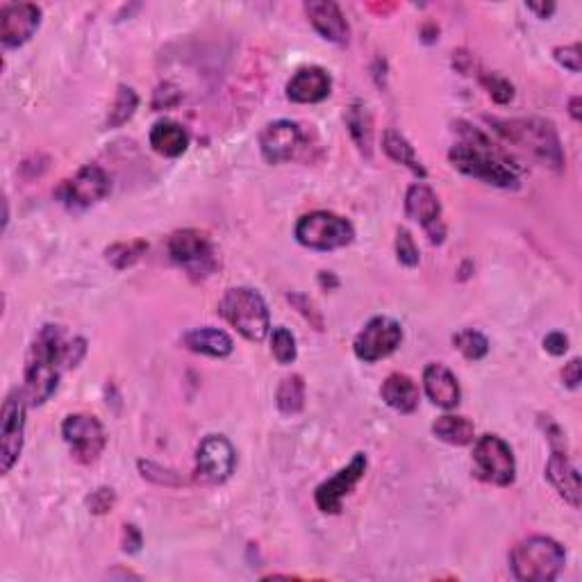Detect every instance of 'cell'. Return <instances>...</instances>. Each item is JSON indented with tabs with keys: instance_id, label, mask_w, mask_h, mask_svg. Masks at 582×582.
Wrapping results in <instances>:
<instances>
[{
	"instance_id": "8",
	"label": "cell",
	"mask_w": 582,
	"mask_h": 582,
	"mask_svg": "<svg viewBox=\"0 0 582 582\" xmlns=\"http://www.w3.org/2000/svg\"><path fill=\"white\" fill-rule=\"evenodd\" d=\"M26 407V392H12L3 403V414H0V471L3 473H10L21 457Z\"/></svg>"
},
{
	"instance_id": "28",
	"label": "cell",
	"mask_w": 582,
	"mask_h": 582,
	"mask_svg": "<svg viewBox=\"0 0 582 582\" xmlns=\"http://www.w3.org/2000/svg\"><path fill=\"white\" fill-rule=\"evenodd\" d=\"M278 410L287 417H294L303 410L305 405V382L301 376H287L280 382L278 394H276Z\"/></svg>"
},
{
	"instance_id": "41",
	"label": "cell",
	"mask_w": 582,
	"mask_h": 582,
	"mask_svg": "<svg viewBox=\"0 0 582 582\" xmlns=\"http://www.w3.org/2000/svg\"><path fill=\"white\" fill-rule=\"evenodd\" d=\"M532 12H537L539 14V19H546V16H551L555 12V5L553 3H548V5H537V3H530L528 5Z\"/></svg>"
},
{
	"instance_id": "2",
	"label": "cell",
	"mask_w": 582,
	"mask_h": 582,
	"mask_svg": "<svg viewBox=\"0 0 582 582\" xmlns=\"http://www.w3.org/2000/svg\"><path fill=\"white\" fill-rule=\"evenodd\" d=\"M457 126H460V132L467 137V141L453 146L451 153H448V160H451L455 169L487 182V185L501 189L517 187V173L494 155V144H489L485 135H480L478 130H471L464 123H457Z\"/></svg>"
},
{
	"instance_id": "21",
	"label": "cell",
	"mask_w": 582,
	"mask_h": 582,
	"mask_svg": "<svg viewBox=\"0 0 582 582\" xmlns=\"http://www.w3.org/2000/svg\"><path fill=\"white\" fill-rule=\"evenodd\" d=\"M423 387H426L430 401L444 407V410L460 405V382H457L455 373L446 369L444 364H428L426 371H423Z\"/></svg>"
},
{
	"instance_id": "32",
	"label": "cell",
	"mask_w": 582,
	"mask_h": 582,
	"mask_svg": "<svg viewBox=\"0 0 582 582\" xmlns=\"http://www.w3.org/2000/svg\"><path fill=\"white\" fill-rule=\"evenodd\" d=\"M271 351L280 364H291L296 360V339L287 328H276L271 335Z\"/></svg>"
},
{
	"instance_id": "12",
	"label": "cell",
	"mask_w": 582,
	"mask_h": 582,
	"mask_svg": "<svg viewBox=\"0 0 582 582\" xmlns=\"http://www.w3.org/2000/svg\"><path fill=\"white\" fill-rule=\"evenodd\" d=\"M403 342V328L401 323L389 317L371 319L367 326L362 328L360 335L355 337L353 351L357 360L362 362H378L382 357L392 355Z\"/></svg>"
},
{
	"instance_id": "6",
	"label": "cell",
	"mask_w": 582,
	"mask_h": 582,
	"mask_svg": "<svg viewBox=\"0 0 582 582\" xmlns=\"http://www.w3.org/2000/svg\"><path fill=\"white\" fill-rule=\"evenodd\" d=\"M351 221L332 212H310L296 223V239L314 251H335L353 241Z\"/></svg>"
},
{
	"instance_id": "33",
	"label": "cell",
	"mask_w": 582,
	"mask_h": 582,
	"mask_svg": "<svg viewBox=\"0 0 582 582\" xmlns=\"http://www.w3.org/2000/svg\"><path fill=\"white\" fill-rule=\"evenodd\" d=\"M480 80H482V85L487 87L489 96H492L498 105L510 103L512 98H514L512 82L505 80L503 76H498V73H485V76H482Z\"/></svg>"
},
{
	"instance_id": "37",
	"label": "cell",
	"mask_w": 582,
	"mask_h": 582,
	"mask_svg": "<svg viewBox=\"0 0 582 582\" xmlns=\"http://www.w3.org/2000/svg\"><path fill=\"white\" fill-rule=\"evenodd\" d=\"M289 301L294 303L298 307V310H301L305 314V319H310L314 323V326H317V330H323V319L319 317L317 312H314V305L310 303V298L301 296V294H291Z\"/></svg>"
},
{
	"instance_id": "9",
	"label": "cell",
	"mask_w": 582,
	"mask_h": 582,
	"mask_svg": "<svg viewBox=\"0 0 582 582\" xmlns=\"http://www.w3.org/2000/svg\"><path fill=\"white\" fill-rule=\"evenodd\" d=\"M171 260L185 266L196 278H205L216 269V257L210 237L201 230H178L169 239Z\"/></svg>"
},
{
	"instance_id": "22",
	"label": "cell",
	"mask_w": 582,
	"mask_h": 582,
	"mask_svg": "<svg viewBox=\"0 0 582 582\" xmlns=\"http://www.w3.org/2000/svg\"><path fill=\"white\" fill-rule=\"evenodd\" d=\"M380 396L392 410L410 414L419 407V387L405 373H392L380 387Z\"/></svg>"
},
{
	"instance_id": "19",
	"label": "cell",
	"mask_w": 582,
	"mask_h": 582,
	"mask_svg": "<svg viewBox=\"0 0 582 582\" xmlns=\"http://www.w3.org/2000/svg\"><path fill=\"white\" fill-rule=\"evenodd\" d=\"M546 478L571 507H580V473L567 457V448H553L546 464Z\"/></svg>"
},
{
	"instance_id": "25",
	"label": "cell",
	"mask_w": 582,
	"mask_h": 582,
	"mask_svg": "<svg viewBox=\"0 0 582 582\" xmlns=\"http://www.w3.org/2000/svg\"><path fill=\"white\" fill-rule=\"evenodd\" d=\"M382 148H385L389 160H394L396 164H405L407 169H410L412 173H417L419 178L428 176L426 166L421 164L417 153H414V146L401 135V132L387 130L385 137H382Z\"/></svg>"
},
{
	"instance_id": "27",
	"label": "cell",
	"mask_w": 582,
	"mask_h": 582,
	"mask_svg": "<svg viewBox=\"0 0 582 582\" xmlns=\"http://www.w3.org/2000/svg\"><path fill=\"white\" fill-rule=\"evenodd\" d=\"M348 130H351V137L355 139V144L360 151L371 157V146H373V121L371 114L367 110V105L355 103L346 114Z\"/></svg>"
},
{
	"instance_id": "31",
	"label": "cell",
	"mask_w": 582,
	"mask_h": 582,
	"mask_svg": "<svg viewBox=\"0 0 582 582\" xmlns=\"http://www.w3.org/2000/svg\"><path fill=\"white\" fill-rule=\"evenodd\" d=\"M453 344L457 351H460L469 362H478L489 353V342L487 337L478 330H460L453 337Z\"/></svg>"
},
{
	"instance_id": "10",
	"label": "cell",
	"mask_w": 582,
	"mask_h": 582,
	"mask_svg": "<svg viewBox=\"0 0 582 582\" xmlns=\"http://www.w3.org/2000/svg\"><path fill=\"white\" fill-rule=\"evenodd\" d=\"M62 435L80 464L96 462L107 444L103 423L91 417V414H71V417H66L62 423Z\"/></svg>"
},
{
	"instance_id": "13",
	"label": "cell",
	"mask_w": 582,
	"mask_h": 582,
	"mask_svg": "<svg viewBox=\"0 0 582 582\" xmlns=\"http://www.w3.org/2000/svg\"><path fill=\"white\" fill-rule=\"evenodd\" d=\"M364 473H367V455L357 453L353 460L348 462V467L337 471L335 476L328 478L326 482H321L317 492H314V503H317L321 512L339 514L342 512L344 498L353 492L357 482L364 478Z\"/></svg>"
},
{
	"instance_id": "24",
	"label": "cell",
	"mask_w": 582,
	"mask_h": 582,
	"mask_svg": "<svg viewBox=\"0 0 582 582\" xmlns=\"http://www.w3.org/2000/svg\"><path fill=\"white\" fill-rule=\"evenodd\" d=\"M151 146L164 157H180L189 146V132L176 121H157L151 130Z\"/></svg>"
},
{
	"instance_id": "30",
	"label": "cell",
	"mask_w": 582,
	"mask_h": 582,
	"mask_svg": "<svg viewBox=\"0 0 582 582\" xmlns=\"http://www.w3.org/2000/svg\"><path fill=\"white\" fill-rule=\"evenodd\" d=\"M139 105V96L135 94V89H130L126 85H121L116 91V101L107 116V128H121L123 123H128L132 119Z\"/></svg>"
},
{
	"instance_id": "42",
	"label": "cell",
	"mask_w": 582,
	"mask_h": 582,
	"mask_svg": "<svg viewBox=\"0 0 582 582\" xmlns=\"http://www.w3.org/2000/svg\"><path fill=\"white\" fill-rule=\"evenodd\" d=\"M571 116L576 121H580V98H571Z\"/></svg>"
},
{
	"instance_id": "1",
	"label": "cell",
	"mask_w": 582,
	"mask_h": 582,
	"mask_svg": "<svg viewBox=\"0 0 582 582\" xmlns=\"http://www.w3.org/2000/svg\"><path fill=\"white\" fill-rule=\"evenodd\" d=\"M87 351L85 339H66L64 328L44 326L30 346L26 360V398L30 405H44L55 394L64 369L76 367Z\"/></svg>"
},
{
	"instance_id": "18",
	"label": "cell",
	"mask_w": 582,
	"mask_h": 582,
	"mask_svg": "<svg viewBox=\"0 0 582 582\" xmlns=\"http://www.w3.org/2000/svg\"><path fill=\"white\" fill-rule=\"evenodd\" d=\"M332 80L319 66H305L287 82V98L291 103H321L330 96Z\"/></svg>"
},
{
	"instance_id": "3",
	"label": "cell",
	"mask_w": 582,
	"mask_h": 582,
	"mask_svg": "<svg viewBox=\"0 0 582 582\" xmlns=\"http://www.w3.org/2000/svg\"><path fill=\"white\" fill-rule=\"evenodd\" d=\"M496 132L512 141L514 146L523 148L530 155H535L539 162L553 169L564 166V151L557 137V130L551 121L544 119H512V121H494Z\"/></svg>"
},
{
	"instance_id": "15",
	"label": "cell",
	"mask_w": 582,
	"mask_h": 582,
	"mask_svg": "<svg viewBox=\"0 0 582 582\" xmlns=\"http://www.w3.org/2000/svg\"><path fill=\"white\" fill-rule=\"evenodd\" d=\"M405 212L410 219L419 221V226L428 232L432 244H442L446 228L442 221V203L428 185H412L405 196Z\"/></svg>"
},
{
	"instance_id": "35",
	"label": "cell",
	"mask_w": 582,
	"mask_h": 582,
	"mask_svg": "<svg viewBox=\"0 0 582 582\" xmlns=\"http://www.w3.org/2000/svg\"><path fill=\"white\" fill-rule=\"evenodd\" d=\"M582 48L580 44H573V46H564V48H555L553 55L555 60L560 62L564 69H569L573 73H580V60H582Z\"/></svg>"
},
{
	"instance_id": "17",
	"label": "cell",
	"mask_w": 582,
	"mask_h": 582,
	"mask_svg": "<svg viewBox=\"0 0 582 582\" xmlns=\"http://www.w3.org/2000/svg\"><path fill=\"white\" fill-rule=\"evenodd\" d=\"M41 23V10L32 3L5 5L0 12V39L7 48H19L30 41Z\"/></svg>"
},
{
	"instance_id": "39",
	"label": "cell",
	"mask_w": 582,
	"mask_h": 582,
	"mask_svg": "<svg viewBox=\"0 0 582 582\" xmlns=\"http://www.w3.org/2000/svg\"><path fill=\"white\" fill-rule=\"evenodd\" d=\"M544 348L551 355H564L569 351V339L567 335H562V332H551V335L544 339Z\"/></svg>"
},
{
	"instance_id": "20",
	"label": "cell",
	"mask_w": 582,
	"mask_h": 582,
	"mask_svg": "<svg viewBox=\"0 0 582 582\" xmlns=\"http://www.w3.org/2000/svg\"><path fill=\"white\" fill-rule=\"evenodd\" d=\"M305 12L321 37L335 41V44H346L351 30H348V23L337 3H332V0H312V3H305Z\"/></svg>"
},
{
	"instance_id": "23",
	"label": "cell",
	"mask_w": 582,
	"mask_h": 582,
	"mask_svg": "<svg viewBox=\"0 0 582 582\" xmlns=\"http://www.w3.org/2000/svg\"><path fill=\"white\" fill-rule=\"evenodd\" d=\"M182 344H185L189 351L203 353V355H210V357H228L232 353L230 335L219 328L189 330L187 335L182 337Z\"/></svg>"
},
{
	"instance_id": "4",
	"label": "cell",
	"mask_w": 582,
	"mask_h": 582,
	"mask_svg": "<svg viewBox=\"0 0 582 582\" xmlns=\"http://www.w3.org/2000/svg\"><path fill=\"white\" fill-rule=\"evenodd\" d=\"M564 562L567 553L551 537L523 539L510 555L514 576L523 582H551L562 573Z\"/></svg>"
},
{
	"instance_id": "16",
	"label": "cell",
	"mask_w": 582,
	"mask_h": 582,
	"mask_svg": "<svg viewBox=\"0 0 582 582\" xmlns=\"http://www.w3.org/2000/svg\"><path fill=\"white\" fill-rule=\"evenodd\" d=\"M110 194V178L96 164H87L62 187V198L69 207H91Z\"/></svg>"
},
{
	"instance_id": "34",
	"label": "cell",
	"mask_w": 582,
	"mask_h": 582,
	"mask_svg": "<svg viewBox=\"0 0 582 582\" xmlns=\"http://www.w3.org/2000/svg\"><path fill=\"white\" fill-rule=\"evenodd\" d=\"M396 255H398V262L410 266V269L419 264V248H417V244H414V237L410 235V230H405V228L398 230Z\"/></svg>"
},
{
	"instance_id": "7",
	"label": "cell",
	"mask_w": 582,
	"mask_h": 582,
	"mask_svg": "<svg viewBox=\"0 0 582 582\" xmlns=\"http://www.w3.org/2000/svg\"><path fill=\"white\" fill-rule=\"evenodd\" d=\"M473 464H476V476L489 485L507 487L517 476V464H514L512 448L501 437L485 435L473 446Z\"/></svg>"
},
{
	"instance_id": "26",
	"label": "cell",
	"mask_w": 582,
	"mask_h": 582,
	"mask_svg": "<svg viewBox=\"0 0 582 582\" xmlns=\"http://www.w3.org/2000/svg\"><path fill=\"white\" fill-rule=\"evenodd\" d=\"M432 432L437 439L451 444V446H467L476 437V428L467 417H453V414H444L435 423H432Z\"/></svg>"
},
{
	"instance_id": "36",
	"label": "cell",
	"mask_w": 582,
	"mask_h": 582,
	"mask_svg": "<svg viewBox=\"0 0 582 582\" xmlns=\"http://www.w3.org/2000/svg\"><path fill=\"white\" fill-rule=\"evenodd\" d=\"M89 507H91V512L94 514H105V512H110L112 507H114V492L112 489H96L94 494L89 496Z\"/></svg>"
},
{
	"instance_id": "29",
	"label": "cell",
	"mask_w": 582,
	"mask_h": 582,
	"mask_svg": "<svg viewBox=\"0 0 582 582\" xmlns=\"http://www.w3.org/2000/svg\"><path fill=\"white\" fill-rule=\"evenodd\" d=\"M146 251H148V244L144 239H132V241H119V244H112L105 251V257L114 269L123 271V269H128V266L137 264Z\"/></svg>"
},
{
	"instance_id": "38",
	"label": "cell",
	"mask_w": 582,
	"mask_h": 582,
	"mask_svg": "<svg viewBox=\"0 0 582 582\" xmlns=\"http://www.w3.org/2000/svg\"><path fill=\"white\" fill-rule=\"evenodd\" d=\"M562 380H564V385H567L569 389H576L580 385V382H582V364H580L578 357H573L567 367H564Z\"/></svg>"
},
{
	"instance_id": "11",
	"label": "cell",
	"mask_w": 582,
	"mask_h": 582,
	"mask_svg": "<svg viewBox=\"0 0 582 582\" xmlns=\"http://www.w3.org/2000/svg\"><path fill=\"white\" fill-rule=\"evenodd\" d=\"M237 453L223 435H207L196 453V480L203 485H223L235 471Z\"/></svg>"
},
{
	"instance_id": "14",
	"label": "cell",
	"mask_w": 582,
	"mask_h": 582,
	"mask_svg": "<svg viewBox=\"0 0 582 582\" xmlns=\"http://www.w3.org/2000/svg\"><path fill=\"white\" fill-rule=\"evenodd\" d=\"M305 132L294 121L269 123L260 135V148L264 160L269 164H282L296 160L305 148Z\"/></svg>"
},
{
	"instance_id": "5",
	"label": "cell",
	"mask_w": 582,
	"mask_h": 582,
	"mask_svg": "<svg viewBox=\"0 0 582 582\" xmlns=\"http://www.w3.org/2000/svg\"><path fill=\"white\" fill-rule=\"evenodd\" d=\"M219 314L248 342H262L269 335V310H266L264 298L255 289H228L219 303Z\"/></svg>"
},
{
	"instance_id": "40",
	"label": "cell",
	"mask_w": 582,
	"mask_h": 582,
	"mask_svg": "<svg viewBox=\"0 0 582 582\" xmlns=\"http://www.w3.org/2000/svg\"><path fill=\"white\" fill-rule=\"evenodd\" d=\"M141 546V535L135 526H126L123 528V551L128 553H137Z\"/></svg>"
}]
</instances>
